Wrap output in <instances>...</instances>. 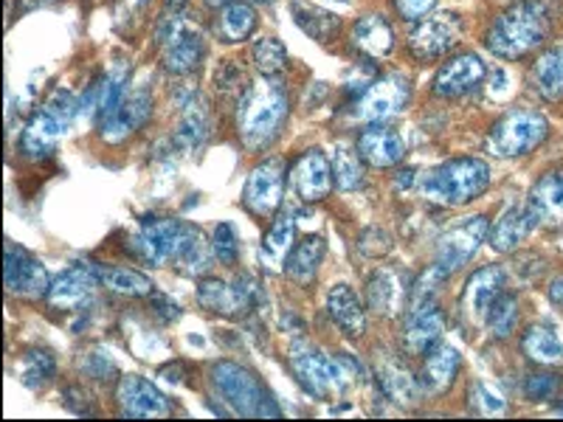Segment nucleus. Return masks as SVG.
Wrapping results in <instances>:
<instances>
[{
  "label": "nucleus",
  "instance_id": "nucleus-1",
  "mask_svg": "<svg viewBox=\"0 0 563 422\" xmlns=\"http://www.w3.org/2000/svg\"><path fill=\"white\" fill-rule=\"evenodd\" d=\"M288 90L276 77H256L245 85L238 102V133L243 147L265 149L288 122Z\"/></svg>",
  "mask_w": 563,
  "mask_h": 422
},
{
  "label": "nucleus",
  "instance_id": "nucleus-2",
  "mask_svg": "<svg viewBox=\"0 0 563 422\" xmlns=\"http://www.w3.org/2000/svg\"><path fill=\"white\" fill-rule=\"evenodd\" d=\"M555 9L550 0H519L493 20L485 34L487 52L501 59H521L550 37Z\"/></svg>",
  "mask_w": 563,
  "mask_h": 422
},
{
  "label": "nucleus",
  "instance_id": "nucleus-3",
  "mask_svg": "<svg viewBox=\"0 0 563 422\" xmlns=\"http://www.w3.org/2000/svg\"><path fill=\"white\" fill-rule=\"evenodd\" d=\"M487 186H490V169L485 160L454 158L422 175L417 180V192L429 206L454 209L485 195Z\"/></svg>",
  "mask_w": 563,
  "mask_h": 422
},
{
  "label": "nucleus",
  "instance_id": "nucleus-4",
  "mask_svg": "<svg viewBox=\"0 0 563 422\" xmlns=\"http://www.w3.org/2000/svg\"><path fill=\"white\" fill-rule=\"evenodd\" d=\"M211 386L220 395L231 414L238 417H279V406L265 389L263 380L256 378L254 371L243 369L234 360H218L211 366Z\"/></svg>",
  "mask_w": 563,
  "mask_h": 422
},
{
  "label": "nucleus",
  "instance_id": "nucleus-5",
  "mask_svg": "<svg viewBox=\"0 0 563 422\" xmlns=\"http://www.w3.org/2000/svg\"><path fill=\"white\" fill-rule=\"evenodd\" d=\"M290 369H294L301 389L324 400V397L335 395V391L344 395L352 386L358 366L352 364V358H327L324 352L310 346L305 338H299L290 346Z\"/></svg>",
  "mask_w": 563,
  "mask_h": 422
},
{
  "label": "nucleus",
  "instance_id": "nucleus-6",
  "mask_svg": "<svg viewBox=\"0 0 563 422\" xmlns=\"http://www.w3.org/2000/svg\"><path fill=\"white\" fill-rule=\"evenodd\" d=\"M155 43L161 45V63L175 77H189L203 65L206 37L195 20L180 12H169L155 29Z\"/></svg>",
  "mask_w": 563,
  "mask_h": 422
},
{
  "label": "nucleus",
  "instance_id": "nucleus-7",
  "mask_svg": "<svg viewBox=\"0 0 563 422\" xmlns=\"http://www.w3.org/2000/svg\"><path fill=\"white\" fill-rule=\"evenodd\" d=\"M77 113L79 99H74V93L65 88L54 90L48 102L29 119L23 138H20V153L32 160H43L45 155H52V149L57 147V141L63 138Z\"/></svg>",
  "mask_w": 563,
  "mask_h": 422
},
{
  "label": "nucleus",
  "instance_id": "nucleus-8",
  "mask_svg": "<svg viewBox=\"0 0 563 422\" xmlns=\"http://www.w3.org/2000/svg\"><path fill=\"white\" fill-rule=\"evenodd\" d=\"M550 135V122L544 113L536 110H512L501 115L487 133V153L496 158H525L532 149H538Z\"/></svg>",
  "mask_w": 563,
  "mask_h": 422
},
{
  "label": "nucleus",
  "instance_id": "nucleus-9",
  "mask_svg": "<svg viewBox=\"0 0 563 422\" xmlns=\"http://www.w3.org/2000/svg\"><path fill=\"white\" fill-rule=\"evenodd\" d=\"M487 231H490V220L485 214L460 220L449 231H442V237L437 240V268L445 270L449 276L454 270L465 268L476 256V251L482 248V243L487 240Z\"/></svg>",
  "mask_w": 563,
  "mask_h": 422
},
{
  "label": "nucleus",
  "instance_id": "nucleus-10",
  "mask_svg": "<svg viewBox=\"0 0 563 422\" xmlns=\"http://www.w3.org/2000/svg\"><path fill=\"white\" fill-rule=\"evenodd\" d=\"M411 99V82L404 74H389V77L375 79L366 85L364 93L358 97L352 115L364 124H384L386 119L397 115L409 104Z\"/></svg>",
  "mask_w": 563,
  "mask_h": 422
},
{
  "label": "nucleus",
  "instance_id": "nucleus-11",
  "mask_svg": "<svg viewBox=\"0 0 563 422\" xmlns=\"http://www.w3.org/2000/svg\"><path fill=\"white\" fill-rule=\"evenodd\" d=\"M186 229H189V223H178L173 218H155V214L144 218L135 229L133 254H139L153 268L173 263L180 243H184Z\"/></svg>",
  "mask_w": 563,
  "mask_h": 422
},
{
  "label": "nucleus",
  "instance_id": "nucleus-12",
  "mask_svg": "<svg viewBox=\"0 0 563 422\" xmlns=\"http://www.w3.org/2000/svg\"><path fill=\"white\" fill-rule=\"evenodd\" d=\"M153 108L155 102L150 88H128V93L119 99V104L99 122V135H102L104 144H122V141H128L130 135H135L150 122Z\"/></svg>",
  "mask_w": 563,
  "mask_h": 422
},
{
  "label": "nucleus",
  "instance_id": "nucleus-13",
  "mask_svg": "<svg viewBox=\"0 0 563 422\" xmlns=\"http://www.w3.org/2000/svg\"><path fill=\"white\" fill-rule=\"evenodd\" d=\"M285 160L268 158L263 164H256L245 178L243 203L245 209L254 211L256 218H271L282 206V195H285Z\"/></svg>",
  "mask_w": 563,
  "mask_h": 422
},
{
  "label": "nucleus",
  "instance_id": "nucleus-14",
  "mask_svg": "<svg viewBox=\"0 0 563 422\" xmlns=\"http://www.w3.org/2000/svg\"><path fill=\"white\" fill-rule=\"evenodd\" d=\"M130 82V63L128 59H115L108 68L99 74L93 82L88 85L85 97L79 99V115L85 119H99L102 122L104 115L119 104V99L128 93Z\"/></svg>",
  "mask_w": 563,
  "mask_h": 422
},
{
  "label": "nucleus",
  "instance_id": "nucleus-15",
  "mask_svg": "<svg viewBox=\"0 0 563 422\" xmlns=\"http://www.w3.org/2000/svg\"><path fill=\"white\" fill-rule=\"evenodd\" d=\"M3 281H7V290L12 296H20V299H43L52 290L54 279L37 256L9 245Z\"/></svg>",
  "mask_w": 563,
  "mask_h": 422
},
{
  "label": "nucleus",
  "instance_id": "nucleus-16",
  "mask_svg": "<svg viewBox=\"0 0 563 422\" xmlns=\"http://www.w3.org/2000/svg\"><path fill=\"white\" fill-rule=\"evenodd\" d=\"M260 290L251 288L249 281H231L223 279H203L198 285V304L211 315H220V319H240L249 310H254V301Z\"/></svg>",
  "mask_w": 563,
  "mask_h": 422
},
{
  "label": "nucleus",
  "instance_id": "nucleus-17",
  "mask_svg": "<svg viewBox=\"0 0 563 422\" xmlns=\"http://www.w3.org/2000/svg\"><path fill=\"white\" fill-rule=\"evenodd\" d=\"M456 37H460V14H429V18L420 20V26L411 34L409 48L420 63H431V59L451 52V45L456 43Z\"/></svg>",
  "mask_w": 563,
  "mask_h": 422
},
{
  "label": "nucleus",
  "instance_id": "nucleus-18",
  "mask_svg": "<svg viewBox=\"0 0 563 422\" xmlns=\"http://www.w3.org/2000/svg\"><path fill=\"white\" fill-rule=\"evenodd\" d=\"M536 229H561L563 225V169L541 175L527 195L525 203Z\"/></svg>",
  "mask_w": 563,
  "mask_h": 422
},
{
  "label": "nucleus",
  "instance_id": "nucleus-19",
  "mask_svg": "<svg viewBox=\"0 0 563 422\" xmlns=\"http://www.w3.org/2000/svg\"><path fill=\"white\" fill-rule=\"evenodd\" d=\"M485 74V63L476 54H456V57H451L449 63L437 70L434 93L440 99H460L474 88H479Z\"/></svg>",
  "mask_w": 563,
  "mask_h": 422
},
{
  "label": "nucleus",
  "instance_id": "nucleus-20",
  "mask_svg": "<svg viewBox=\"0 0 563 422\" xmlns=\"http://www.w3.org/2000/svg\"><path fill=\"white\" fill-rule=\"evenodd\" d=\"M97 285H102V268H99V265L74 263L52 281V290H48L45 299L52 301L54 308L70 310L77 308V304H82Z\"/></svg>",
  "mask_w": 563,
  "mask_h": 422
},
{
  "label": "nucleus",
  "instance_id": "nucleus-21",
  "mask_svg": "<svg viewBox=\"0 0 563 422\" xmlns=\"http://www.w3.org/2000/svg\"><path fill=\"white\" fill-rule=\"evenodd\" d=\"M409 293L404 276L395 268H380L369 276L366 281V301H369L372 313H378L380 319H397L409 308Z\"/></svg>",
  "mask_w": 563,
  "mask_h": 422
},
{
  "label": "nucleus",
  "instance_id": "nucleus-22",
  "mask_svg": "<svg viewBox=\"0 0 563 422\" xmlns=\"http://www.w3.org/2000/svg\"><path fill=\"white\" fill-rule=\"evenodd\" d=\"M333 164L324 158L321 149H308L296 160L294 189L301 203H321L333 189Z\"/></svg>",
  "mask_w": 563,
  "mask_h": 422
},
{
  "label": "nucleus",
  "instance_id": "nucleus-23",
  "mask_svg": "<svg viewBox=\"0 0 563 422\" xmlns=\"http://www.w3.org/2000/svg\"><path fill=\"white\" fill-rule=\"evenodd\" d=\"M505 293V270L496 268V265H487V268L476 270L465 285V293H462V313L467 321H487L493 301Z\"/></svg>",
  "mask_w": 563,
  "mask_h": 422
},
{
  "label": "nucleus",
  "instance_id": "nucleus-24",
  "mask_svg": "<svg viewBox=\"0 0 563 422\" xmlns=\"http://www.w3.org/2000/svg\"><path fill=\"white\" fill-rule=\"evenodd\" d=\"M211 133V115L209 104L198 97V93H189L180 102V115L178 124H175V144H178L180 153L198 155L206 147Z\"/></svg>",
  "mask_w": 563,
  "mask_h": 422
},
{
  "label": "nucleus",
  "instance_id": "nucleus-25",
  "mask_svg": "<svg viewBox=\"0 0 563 422\" xmlns=\"http://www.w3.org/2000/svg\"><path fill=\"white\" fill-rule=\"evenodd\" d=\"M115 397H119V406L128 417H167L173 411V403L167 397L139 375H128L115 389Z\"/></svg>",
  "mask_w": 563,
  "mask_h": 422
},
{
  "label": "nucleus",
  "instance_id": "nucleus-26",
  "mask_svg": "<svg viewBox=\"0 0 563 422\" xmlns=\"http://www.w3.org/2000/svg\"><path fill=\"white\" fill-rule=\"evenodd\" d=\"M355 149H358L361 160L375 169L397 167L406 155L404 138H400L391 127H384V124H369V127L361 133L358 147Z\"/></svg>",
  "mask_w": 563,
  "mask_h": 422
},
{
  "label": "nucleus",
  "instance_id": "nucleus-27",
  "mask_svg": "<svg viewBox=\"0 0 563 422\" xmlns=\"http://www.w3.org/2000/svg\"><path fill=\"white\" fill-rule=\"evenodd\" d=\"M445 330V315L434 304H422V308L411 310L409 321L404 330V346L409 355H426L434 349Z\"/></svg>",
  "mask_w": 563,
  "mask_h": 422
},
{
  "label": "nucleus",
  "instance_id": "nucleus-28",
  "mask_svg": "<svg viewBox=\"0 0 563 422\" xmlns=\"http://www.w3.org/2000/svg\"><path fill=\"white\" fill-rule=\"evenodd\" d=\"M462 358L460 352L449 344H437L434 349L426 352V364L420 371V389L426 395H442L449 391L451 384L456 380V371H460Z\"/></svg>",
  "mask_w": 563,
  "mask_h": 422
},
{
  "label": "nucleus",
  "instance_id": "nucleus-29",
  "mask_svg": "<svg viewBox=\"0 0 563 422\" xmlns=\"http://www.w3.org/2000/svg\"><path fill=\"white\" fill-rule=\"evenodd\" d=\"M352 45L372 59L389 57L391 48H395V32H391L389 20L384 14H366V18L355 20Z\"/></svg>",
  "mask_w": 563,
  "mask_h": 422
},
{
  "label": "nucleus",
  "instance_id": "nucleus-30",
  "mask_svg": "<svg viewBox=\"0 0 563 422\" xmlns=\"http://www.w3.org/2000/svg\"><path fill=\"white\" fill-rule=\"evenodd\" d=\"M327 310H330V315H333V321L339 324V330L346 338L358 341L366 333L364 308H361L358 296H355V290L350 285H335L330 290V296H327Z\"/></svg>",
  "mask_w": 563,
  "mask_h": 422
},
{
  "label": "nucleus",
  "instance_id": "nucleus-31",
  "mask_svg": "<svg viewBox=\"0 0 563 422\" xmlns=\"http://www.w3.org/2000/svg\"><path fill=\"white\" fill-rule=\"evenodd\" d=\"M530 82L536 93L547 102L563 99V45H552L536 57L530 68Z\"/></svg>",
  "mask_w": 563,
  "mask_h": 422
},
{
  "label": "nucleus",
  "instance_id": "nucleus-32",
  "mask_svg": "<svg viewBox=\"0 0 563 422\" xmlns=\"http://www.w3.org/2000/svg\"><path fill=\"white\" fill-rule=\"evenodd\" d=\"M378 380L380 389H384V395L389 397L391 403L406 409V406H417V400H420V384H417L415 375L397 358H380Z\"/></svg>",
  "mask_w": 563,
  "mask_h": 422
},
{
  "label": "nucleus",
  "instance_id": "nucleus-33",
  "mask_svg": "<svg viewBox=\"0 0 563 422\" xmlns=\"http://www.w3.org/2000/svg\"><path fill=\"white\" fill-rule=\"evenodd\" d=\"M294 237H296V218L290 211H282L279 218L271 223L268 234L263 240V265L271 274H279L288 263L290 251H294Z\"/></svg>",
  "mask_w": 563,
  "mask_h": 422
},
{
  "label": "nucleus",
  "instance_id": "nucleus-34",
  "mask_svg": "<svg viewBox=\"0 0 563 422\" xmlns=\"http://www.w3.org/2000/svg\"><path fill=\"white\" fill-rule=\"evenodd\" d=\"M532 229H536V225H532L525 206H510V209L496 220V225H493L490 248L499 251V254H510V251H516L525 243L527 234H530Z\"/></svg>",
  "mask_w": 563,
  "mask_h": 422
},
{
  "label": "nucleus",
  "instance_id": "nucleus-35",
  "mask_svg": "<svg viewBox=\"0 0 563 422\" xmlns=\"http://www.w3.org/2000/svg\"><path fill=\"white\" fill-rule=\"evenodd\" d=\"M290 14H294L296 26L308 37H313L316 43H333L335 34L341 32V20L333 12H327V9L316 7V3H308V0H294Z\"/></svg>",
  "mask_w": 563,
  "mask_h": 422
},
{
  "label": "nucleus",
  "instance_id": "nucleus-36",
  "mask_svg": "<svg viewBox=\"0 0 563 422\" xmlns=\"http://www.w3.org/2000/svg\"><path fill=\"white\" fill-rule=\"evenodd\" d=\"M521 349L538 366H563V344L547 324H532L521 338Z\"/></svg>",
  "mask_w": 563,
  "mask_h": 422
},
{
  "label": "nucleus",
  "instance_id": "nucleus-37",
  "mask_svg": "<svg viewBox=\"0 0 563 422\" xmlns=\"http://www.w3.org/2000/svg\"><path fill=\"white\" fill-rule=\"evenodd\" d=\"M324 251H327V245L321 237L301 240V243L290 251L288 263H285V270H288L290 279L299 281V285H310V281L316 279V274H319V265H321V259H324Z\"/></svg>",
  "mask_w": 563,
  "mask_h": 422
},
{
  "label": "nucleus",
  "instance_id": "nucleus-38",
  "mask_svg": "<svg viewBox=\"0 0 563 422\" xmlns=\"http://www.w3.org/2000/svg\"><path fill=\"white\" fill-rule=\"evenodd\" d=\"M211 256H214V248H211L209 240L203 237V231L189 225L184 234V243H180L178 254H175L173 265L178 270H184V274H206L211 265Z\"/></svg>",
  "mask_w": 563,
  "mask_h": 422
},
{
  "label": "nucleus",
  "instance_id": "nucleus-39",
  "mask_svg": "<svg viewBox=\"0 0 563 422\" xmlns=\"http://www.w3.org/2000/svg\"><path fill=\"white\" fill-rule=\"evenodd\" d=\"M256 29V12L249 3H229L223 7L218 18V32L220 37L229 40V43H243L254 34Z\"/></svg>",
  "mask_w": 563,
  "mask_h": 422
},
{
  "label": "nucleus",
  "instance_id": "nucleus-40",
  "mask_svg": "<svg viewBox=\"0 0 563 422\" xmlns=\"http://www.w3.org/2000/svg\"><path fill=\"white\" fill-rule=\"evenodd\" d=\"M358 149L346 147V144H335L333 153V180L341 192H355L364 186V167H361Z\"/></svg>",
  "mask_w": 563,
  "mask_h": 422
},
{
  "label": "nucleus",
  "instance_id": "nucleus-41",
  "mask_svg": "<svg viewBox=\"0 0 563 422\" xmlns=\"http://www.w3.org/2000/svg\"><path fill=\"white\" fill-rule=\"evenodd\" d=\"M54 371H57V360L48 349L43 346H32V349L23 352V358H20V380L29 389H40L48 380L54 378Z\"/></svg>",
  "mask_w": 563,
  "mask_h": 422
},
{
  "label": "nucleus",
  "instance_id": "nucleus-42",
  "mask_svg": "<svg viewBox=\"0 0 563 422\" xmlns=\"http://www.w3.org/2000/svg\"><path fill=\"white\" fill-rule=\"evenodd\" d=\"M102 285L113 293L130 296V299H144L153 293V279L130 268H102Z\"/></svg>",
  "mask_w": 563,
  "mask_h": 422
},
{
  "label": "nucleus",
  "instance_id": "nucleus-43",
  "mask_svg": "<svg viewBox=\"0 0 563 422\" xmlns=\"http://www.w3.org/2000/svg\"><path fill=\"white\" fill-rule=\"evenodd\" d=\"M251 59H254L256 70H260L263 77H279L282 70H285V65H288V52H285L282 40L263 37L256 40L254 48H251Z\"/></svg>",
  "mask_w": 563,
  "mask_h": 422
},
{
  "label": "nucleus",
  "instance_id": "nucleus-44",
  "mask_svg": "<svg viewBox=\"0 0 563 422\" xmlns=\"http://www.w3.org/2000/svg\"><path fill=\"white\" fill-rule=\"evenodd\" d=\"M519 321V299L510 293H501L499 299L493 301L490 313H487V326L496 338H507L516 330Z\"/></svg>",
  "mask_w": 563,
  "mask_h": 422
},
{
  "label": "nucleus",
  "instance_id": "nucleus-45",
  "mask_svg": "<svg viewBox=\"0 0 563 422\" xmlns=\"http://www.w3.org/2000/svg\"><path fill=\"white\" fill-rule=\"evenodd\" d=\"M211 248H214V256H218L223 265H234L240 256V240L238 231L231 223H218L214 234H211Z\"/></svg>",
  "mask_w": 563,
  "mask_h": 422
},
{
  "label": "nucleus",
  "instance_id": "nucleus-46",
  "mask_svg": "<svg viewBox=\"0 0 563 422\" xmlns=\"http://www.w3.org/2000/svg\"><path fill=\"white\" fill-rule=\"evenodd\" d=\"M471 409L479 411V414H505L507 403L505 397H501V391L493 389L490 384H485V380H479V384H474V389H471Z\"/></svg>",
  "mask_w": 563,
  "mask_h": 422
},
{
  "label": "nucleus",
  "instance_id": "nucleus-47",
  "mask_svg": "<svg viewBox=\"0 0 563 422\" xmlns=\"http://www.w3.org/2000/svg\"><path fill=\"white\" fill-rule=\"evenodd\" d=\"M561 389V380L555 375H547V371H532L525 378V395L530 397L532 403H547Z\"/></svg>",
  "mask_w": 563,
  "mask_h": 422
},
{
  "label": "nucleus",
  "instance_id": "nucleus-48",
  "mask_svg": "<svg viewBox=\"0 0 563 422\" xmlns=\"http://www.w3.org/2000/svg\"><path fill=\"white\" fill-rule=\"evenodd\" d=\"M82 371L93 380H110L115 375V364L104 349H93L90 355H85Z\"/></svg>",
  "mask_w": 563,
  "mask_h": 422
},
{
  "label": "nucleus",
  "instance_id": "nucleus-49",
  "mask_svg": "<svg viewBox=\"0 0 563 422\" xmlns=\"http://www.w3.org/2000/svg\"><path fill=\"white\" fill-rule=\"evenodd\" d=\"M437 0H395L397 14L409 23H420L422 18H429V12L434 9Z\"/></svg>",
  "mask_w": 563,
  "mask_h": 422
},
{
  "label": "nucleus",
  "instance_id": "nucleus-50",
  "mask_svg": "<svg viewBox=\"0 0 563 422\" xmlns=\"http://www.w3.org/2000/svg\"><path fill=\"white\" fill-rule=\"evenodd\" d=\"M147 7V0H119V12L122 14H135Z\"/></svg>",
  "mask_w": 563,
  "mask_h": 422
},
{
  "label": "nucleus",
  "instance_id": "nucleus-51",
  "mask_svg": "<svg viewBox=\"0 0 563 422\" xmlns=\"http://www.w3.org/2000/svg\"><path fill=\"white\" fill-rule=\"evenodd\" d=\"M550 299L555 301V304H563V276H558L550 285Z\"/></svg>",
  "mask_w": 563,
  "mask_h": 422
},
{
  "label": "nucleus",
  "instance_id": "nucleus-52",
  "mask_svg": "<svg viewBox=\"0 0 563 422\" xmlns=\"http://www.w3.org/2000/svg\"><path fill=\"white\" fill-rule=\"evenodd\" d=\"M184 7H186V0H167L169 12H180Z\"/></svg>",
  "mask_w": 563,
  "mask_h": 422
},
{
  "label": "nucleus",
  "instance_id": "nucleus-53",
  "mask_svg": "<svg viewBox=\"0 0 563 422\" xmlns=\"http://www.w3.org/2000/svg\"><path fill=\"white\" fill-rule=\"evenodd\" d=\"M209 7H225V0H206Z\"/></svg>",
  "mask_w": 563,
  "mask_h": 422
},
{
  "label": "nucleus",
  "instance_id": "nucleus-54",
  "mask_svg": "<svg viewBox=\"0 0 563 422\" xmlns=\"http://www.w3.org/2000/svg\"><path fill=\"white\" fill-rule=\"evenodd\" d=\"M561 414H563V403H561Z\"/></svg>",
  "mask_w": 563,
  "mask_h": 422
}]
</instances>
